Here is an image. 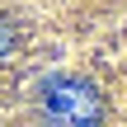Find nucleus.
Wrapping results in <instances>:
<instances>
[{
	"instance_id": "f257e3e1",
	"label": "nucleus",
	"mask_w": 127,
	"mask_h": 127,
	"mask_svg": "<svg viewBox=\"0 0 127 127\" xmlns=\"http://www.w3.org/2000/svg\"><path fill=\"white\" fill-rule=\"evenodd\" d=\"M38 104L47 127H99L104 123V94L80 75H47L38 85Z\"/></svg>"
},
{
	"instance_id": "f03ea898",
	"label": "nucleus",
	"mask_w": 127,
	"mask_h": 127,
	"mask_svg": "<svg viewBox=\"0 0 127 127\" xmlns=\"http://www.w3.org/2000/svg\"><path fill=\"white\" fill-rule=\"evenodd\" d=\"M9 52H14V28L0 19V57H9Z\"/></svg>"
}]
</instances>
